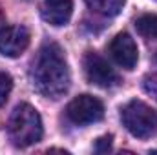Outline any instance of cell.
Listing matches in <instances>:
<instances>
[{
  "instance_id": "ba28073f",
  "label": "cell",
  "mask_w": 157,
  "mask_h": 155,
  "mask_svg": "<svg viewBox=\"0 0 157 155\" xmlns=\"http://www.w3.org/2000/svg\"><path fill=\"white\" fill-rule=\"evenodd\" d=\"M73 13L71 0H44L42 18L51 26H66Z\"/></svg>"
},
{
  "instance_id": "30bf717a",
  "label": "cell",
  "mask_w": 157,
  "mask_h": 155,
  "mask_svg": "<svg viewBox=\"0 0 157 155\" xmlns=\"http://www.w3.org/2000/svg\"><path fill=\"white\" fill-rule=\"evenodd\" d=\"M135 28H137V33L144 39H157V15L152 13H146V15H141L137 20H135Z\"/></svg>"
},
{
  "instance_id": "7c38bea8",
  "label": "cell",
  "mask_w": 157,
  "mask_h": 155,
  "mask_svg": "<svg viewBox=\"0 0 157 155\" xmlns=\"http://www.w3.org/2000/svg\"><path fill=\"white\" fill-rule=\"evenodd\" d=\"M143 88L150 97H154L157 100V75H146L143 80Z\"/></svg>"
},
{
  "instance_id": "7a4b0ae2",
  "label": "cell",
  "mask_w": 157,
  "mask_h": 155,
  "mask_svg": "<svg viewBox=\"0 0 157 155\" xmlns=\"http://www.w3.org/2000/svg\"><path fill=\"white\" fill-rule=\"evenodd\" d=\"M9 139L17 148H28L42 139V120L39 112L29 104H18L9 117Z\"/></svg>"
},
{
  "instance_id": "5b68a950",
  "label": "cell",
  "mask_w": 157,
  "mask_h": 155,
  "mask_svg": "<svg viewBox=\"0 0 157 155\" xmlns=\"http://www.w3.org/2000/svg\"><path fill=\"white\" fill-rule=\"evenodd\" d=\"M84 73L88 82L95 84V86H101V88H113L117 86L119 82V75L115 73V70L108 64L106 59H102L99 53L95 51H88L84 55Z\"/></svg>"
},
{
  "instance_id": "9c48e42d",
  "label": "cell",
  "mask_w": 157,
  "mask_h": 155,
  "mask_svg": "<svg viewBox=\"0 0 157 155\" xmlns=\"http://www.w3.org/2000/svg\"><path fill=\"white\" fill-rule=\"evenodd\" d=\"M86 4L102 17H117L124 7V0H86Z\"/></svg>"
},
{
  "instance_id": "9a60e30c",
  "label": "cell",
  "mask_w": 157,
  "mask_h": 155,
  "mask_svg": "<svg viewBox=\"0 0 157 155\" xmlns=\"http://www.w3.org/2000/svg\"><path fill=\"white\" fill-rule=\"evenodd\" d=\"M155 59H157V57H155Z\"/></svg>"
},
{
  "instance_id": "277c9868",
  "label": "cell",
  "mask_w": 157,
  "mask_h": 155,
  "mask_svg": "<svg viewBox=\"0 0 157 155\" xmlns=\"http://www.w3.org/2000/svg\"><path fill=\"white\" fill-rule=\"evenodd\" d=\"M66 117L77 126L99 122L104 117V106L97 97L78 95L66 106Z\"/></svg>"
},
{
  "instance_id": "3957f363",
  "label": "cell",
  "mask_w": 157,
  "mask_h": 155,
  "mask_svg": "<svg viewBox=\"0 0 157 155\" xmlns=\"http://www.w3.org/2000/svg\"><path fill=\"white\" fill-rule=\"evenodd\" d=\"M121 117L126 130L137 139H150L157 133V112L141 100H130Z\"/></svg>"
},
{
  "instance_id": "52a82bcc",
  "label": "cell",
  "mask_w": 157,
  "mask_h": 155,
  "mask_svg": "<svg viewBox=\"0 0 157 155\" xmlns=\"http://www.w3.org/2000/svg\"><path fill=\"white\" fill-rule=\"evenodd\" d=\"M108 51L112 55V59L117 62L121 68L124 70H133L137 60H139V51L133 39L128 33H119L115 35V39L110 42Z\"/></svg>"
},
{
  "instance_id": "8fae6325",
  "label": "cell",
  "mask_w": 157,
  "mask_h": 155,
  "mask_svg": "<svg viewBox=\"0 0 157 155\" xmlns=\"http://www.w3.org/2000/svg\"><path fill=\"white\" fill-rule=\"evenodd\" d=\"M11 88H13V78L7 73H0V106L6 104V100L11 93Z\"/></svg>"
},
{
  "instance_id": "4fadbf2b",
  "label": "cell",
  "mask_w": 157,
  "mask_h": 155,
  "mask_svg": "<svg viewBox=\"0 0 157 155\" xmlns=\"http://www.w3.org/2000/svg\"><path fill=\"white\" fill-rule=\"evenodd\" d=\"M112 141H113L112 135H104V137L97 139V141H95V152H99V153L110 152V150H112Z\"/></svg>"
},
{
  "instance_id": "5bb4252c",
  "label": "cell",
  "mask_w": 157,
  "mask_h": 155,
  "mask_svg": "<svg viewBox=\"0 0 157 155\" xmlns=\"http://www.w3.org/2000/svg\"><path fill=\"white\" fill-rule=\"evenodd\" d=\"M155 2H157V0H155Z\"/></svg>"
},
{
  "instance_id": "8992f818",
  "label": "cell",
  "mask_w": 157,
  "mask_h": 155,
  "mask_svg": "<svg viewBox=\"0 0 157 155\" xmlns=\"http://www.w3.org/2000/svg\"><path fill=\"white\" fill-rule=\"evenodd\" d=\"M29 31L24 26H0V53L9 57V59H17L20 57L28 46H29Z\"/></svg>"
},
{
  "instance_id": "6da1fadb",
  "label": "cell",
  "mask_w": 157,
  "mask_h": 155,
  "mask_svg": "<svg viewBox=\"0 0 157 155\" xmlns=\"http://www.w3.org/2000/svg\"><path fill=\"white\" fill-rule=\"evenodd\" d=\"M33 86L40 95L49 99L62 97L70 88V70L64 60L62 49L57 44H46L31 70Z\"/></svg>"
}]
</instances>
